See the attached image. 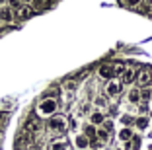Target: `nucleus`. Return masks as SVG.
Instances as JSON below:
<instances>
[{"mask_svg":"<svg viewBox=\"0 0 152 150\" xmlns=\"http://www.w3.org/2000/svg\"><path fill=\"white\" fill-rule=\"evenodd\" d=\"M102 129H103V131H107V132H111L113 131V121L111 119H105L102 123Z\"/></svg>","mask_w":152,"mask_h":150,"instance_id":"nucleus-20","label":"nucleus"},{"mask_svg":"<svg viewBox=\"0 0 152 150\" xmlns=\"http://www.w3.org/2000/svg\"><path fill=\"white\" fill-rule=\"evenodd\" d=\"M49 150H68V142L66 140H55L49 146Z\"/></svg>","mask_w":152,"mask_h":150,"instance_id":"nucleus-13","label":"nucleus"},{"mask_svg":"<svg viewBox=\"0 0 152 150\" xmlns=\"http://www.w3.org/2000/svg\"><path fill=\"white\" fill-rule=\"evenodd\" d=\"M103 121H105V115L102 111H94V113L90 115V125H94V127H102Z\"/></svg>","mask_w":152,"mask_h":150,"instance_id":"nucleus-8","label":"nucleus"},{"mask_svg":"<svg viewBox=\"0 0 152 150\" xmlns=\"http://www.w3.org/2000/svg\"><path fill=\"white\" fill-rule=\"evenodd\" d=\"M68 127H70V129H76V127H78V121H76L74 117H68Z\"/></svg>","mask_w":152,"mask_h":150,"instance_id":"nucleus-25","label":"nucleus"},{"mask_svg":"<svg viewBox=\"0 0 152 150\" xmlns=\"http://www.w3.org/2000/svg\"><path fill=\"white\" fill-rule=\"evenodd\" d=\"M90 146H92V150H99L103 146V142H98V140H90Z\"/></svg>","mask_w":152,"mask_h":150,"instance_id":"nucleus-24","label":"nucleus"},{"mask_svg":"<svg viewBox=\"0 0 152 150\" xmlns=\"http://www.w3.org/2000/svg\"><path fill=\"white\" fill-rule=\"evenodd\" d=\"M129 146H131V150H139L140 148V137L139 135H133V138L129 140Z\"/></svg>","mask_w":152,"mask_h":150,"instance_id":"nucleus-15","label":"nucleus"},{"mask_svg":"<svg viewBox=\"0 0 152 150\" xmlns=\"http://www.w3.org/2000/svg\"><path fill=\"white\" fill-rule=\"evenodd\" d=\"M0 20H2V22H12V12H10L8 8H4L0 12Z\"/></svg>","mask_w":152,"mask_h":150,"instance_id":"nucleus-18","label":"nucleus"},{"mask_svg":"<svg viewBox=\"0 0 152 150\" xmlns=\"http://www.w3.org/2000/svg\"><path fill=\"white\" fill-rule=\"evenodd\" d=\"M98 76L103 80H113V76H115V68H113V64H103L98 68Z\"/></svg>","mask_w":152,"mask_h":150,"instance_id":"nucleus-4","label":"nucleus"},{"mask_svg":"<svg viewBox=\"0 0 152 150\" xmlns=\"http://www.w3.org/2000/svg\"><path fill=\"white\" fill-rule=\"evenodd\" d=\"M31 6H27V4H22L18 10H16V18L18 20H27L29 16H31Z\"/></svg>","mask_w":152,"mask_h":150,"instance_id":"nucleus-5","label":"nucleus"},{"mask_svg":"<svg viewBox=\"0 0 152 150\" xmlns=\"http://www.w3.org/2000/svg\"><path fill=\"white\" fill-rule=\"evenodd\" d=\"M94 103L98 107H102V109H105V107H107V100H105V96H96L94 97Z\"/></svg>","mask_w":152,"mask_h":150,"instance_id":"nucleus-17","label":"nucleus"},{"mask_svg":"<svg viewBox=\"0 0 152 150\" xmlns=\"http://www.w3.org/2000/svg\"><path fill=\"white\" fill-rule=\"evenodd\" d=\"M139 94H140V100H142L144 103H146L148 100H150V97H152V92H150V88H144L142 92H139Z\"/></svg>","mask_w":152,"mask_h":150,"instance_id":"nucleus-19","label":"nucleus"},{"mask_svg":"<svg viewBox=\"0 0 152 150\" xmlns=\"http://www.w3.org/2000/svg\"><path fill=\"white\" fill-rule=\"evenodd\" d=\"M127 100H129L131 103H139V102H140V94H139V90H131V92L127 94Z\"/></svg>","mask_w":152,"mask_h":150,"instance_id":"nucleus-14","label":"nucleus"},{"mask_svg":"<svg viewBox=\"0 0 152 150\" xmlns=\"http://www.w3.org/2000/svg\"><path fill=\"white\" fill-rule=\"evenodd\" d=\"M131 138H133V129H131V127H125V129H121V131H119V140L129 142Z\"/></svg>","mask_w":152,"mask_h":150,"instance_id":"nucleus-11","label":"nucleus"},{"mask_svg":"<svg viewBox=\"0 0 152 150\" xmlns=\"http://www.w3.org/2000/svg\"><path fill=\"white\" fill-rule=\"evenodd\" d=\"M137 78V72L133 68H125L121 74V84H133V80Z\"/></svg>","mask_w":152,"mask_h":150,"instance_id":"nucleus-7","label":"nucleus"},{"mask_svg":"<svg viewBox=\"0 0 152 150\" xmlns=\"http://www.w3.org/2000/svg\"><path fill=\"white\" fill-rule=\"evenodd\" d=\"M96 138H99L102 142H105V140L109 138V132H107V131H103V129L99 127V129H96Z\"/></svg>","mask_w":152,"mask_h":150,"instance_id":"nucleus-16","label":"nucleus"},{"mask_svg":"<svg viewBox=\"0 0 152 150\" xmlns=\"http://www.w3.org/2000/svg\"><path fill=\"white\" fill-rule=\"evenodd\" d=\"M74 144L78 146V148H88V146H90V140L84 137V135H78V137L74 138Z\"/></svg>","mask_w":152,"mask_h":150,"instance_id":"nucleus-12","label":"nucleus"},{"mask_svg":"<svg viewBox=\"0 0 152 150\" xmlns=\"http://www.w3.org/2000/svg\"><path fill=\"white\" fill-rule=\"evenodd\" d=\"M64 90H66V92H74L76 90V82H72V80L66 82V84H64Z\"/></svg>","mask_w":152,"mask_h":150,"instance_id":"nucleus-22","label":"nucleus"},{"mask_svg":"<svg viewBox=\"0 0 152 150\" xmlns=\"http://www.w3.org/2000/svg\"><path fill=\"white\" fill-rule=\"evenodd\" d=\"M137 82H139L142 88H148V84L152 82V76H150V72L148 70H142V72H139L137 74Z\"/></svg>","mask_w":152,"mask_h":150,"instance_id":"nucleus-6","label":"nucleus"},{"mask_svg":"<svg viewBox=\"0 0 152 150\" xmlns=\"http://www.w3.org/2000/svg\"><path fill=\"white\" fill-rule=\"evenodd\" d=\"M8 4H10V8H16V10H18L20 6H22V0H8Z\"/></svg>","mask_w":152,"mask_h":150,"instance_id":"nucleus-23","label":"nucleus"},{"mask_svg":"<svg viewBox=\"0 0 152 150\" xmlns=\"http://www.w3.org/2000/svg\"><path fill=\"white\" fill-rule=\"evenodd\" d=\"M150 115H152V113H150Z\"/></svg>","mask_w":152,"mask_h":150,"instance_id":"nucleus-29","label":"nucleus"},{"mask_svg":"<svg viewBox=\"0 0 152 150\" xmlns=\"http://www.w3.org/2000/svg\"><path fill=\"white\" fill-rule=\"evenodd\" d=\"M82 135H84L86 138H88V140H96V127L94 125H84V132H82Z\"/></svg>","mask_w":152,"mask_h":150,"instance_id":"nucleus-10","label":"nucleus"},{"mask_svg":"<svg viewBox=\"0 0 152 150\" xmlns=\"http://www.w3.org/2000/svg\"><path fill=\"white\" fill-rule=\"evenodd\" d=\"M148 125H150L148 115H140V117H137V119H134V127L139 129V131H144V129H148Z\"/></svg>","mask_w":152,"mask_h":150,"instance_id":"nucleus-9","label":"nucleus"},{"mask_svg":"<svg viewBox=\"0 0 152 150\" xmlns=\"http://www.w3.org/2000/svg\"><path fill=\"white\" fill-rule=\"evenodd\" d=\"M39 115H55V111H57V100H53V97H45L43 102L39 103Z\"/></svg>","mask_w":152,"mask_h":150,"instance_id":"nucleus-1","label":"nucleus"},{"mask_svg":"<svg viewBox=\"0 0 152 150\" xmlns=\"http://www.w3.org/2000/svg\"><path fill=\"white\" fill-rule=\"evenodd\" d=\"M4 2H8V0H0V4H4Z\"/></svg>","mask_w":152,"mask_h":150,"instance_id":"nucleus-28","label":"nucleus"},{"mask_svg":"<svg viewBox=\"0 0 152 150\" xmlns=\"http://www.w3.org/2000/svg\"><path fill=\"white\" fill-rule=\"evenodd\" d=\"M33 2H35L37 6H43V4H47V2H49V0H33Z\"/></svg>","mask_w":152,"mask_h":150,"instance_id":"nucleus-26","label":"nucleus"},{"mask_svg":"<svg viewBox=\"0 0 152 150\" xmlns=\"http://www.w3.org/2000/svg\"><path fill=\"white\" fill-rule=\"evenodd\" d=\"M49 129L53 132H64L66 131V121L63 117H58V115H53L49 119Z\"/></svg>","mask_w":152,"mask_h":150,"instance_id":"nucleus-2","label":"nucleus"},{"mask_svg":"<svg viewBox=\"0 0 152 150\" xmlns=\"http://www.w3.org/2000/svg\"><path fill=\"white\" fill-rule=\"evenodd\" d=\"M121 123L125 125V127H129V125H133V123H134V119L131 117V115H123V117H121Z\"/></svg>","mask_w":152,"mask_h":150,"instance_id":"nucleus-21","label":"nucleus"},{"mask_svg":"<svg viewBox=\"0 0 152 150\" xmlns=\"http://www.w3.org/2000/svg\"><path fill=\"white\" fill-rule=\"evenodd\" d=\"M139 2H140V0H127V4H131V6H137Z\"/></svg>","mask_w":152,"mask_h":150,"instance_id":"nucleus-27","label":"nucleus"},{"mask_svg":"<svg viewBox=\"0 0 152 150\" xmlns=\"http://www.w3.org/2000/svg\"><path fill=\"white\" fill-rule=\"evenodd\" d=\"M121 92H123V84H121L119 80H109L107 84H105V94L109 97H117Z\"/></svg>","mask_w":152,"mask_h":150,"instance_id":"nucleus-3","label":"nucleus"}]
</instances>
